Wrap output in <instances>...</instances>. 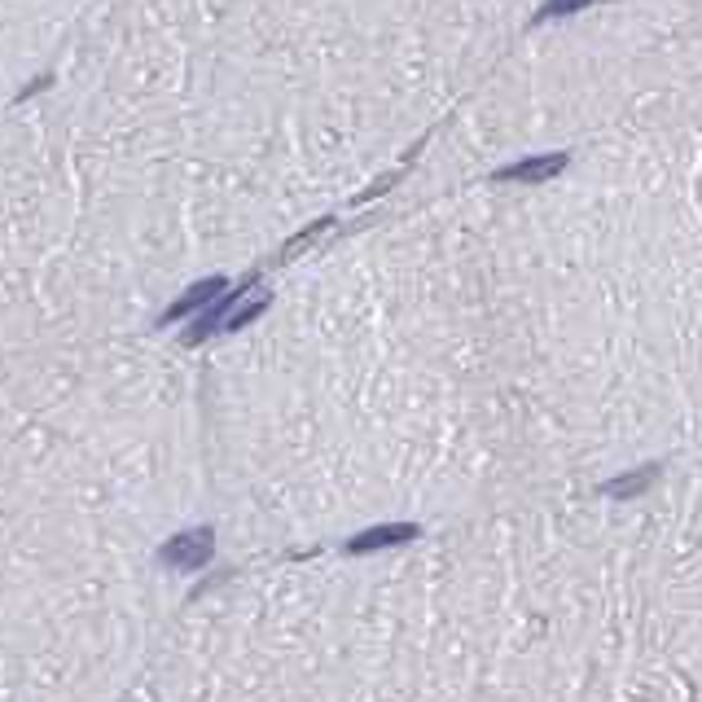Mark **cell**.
I'll return each instance as SVG.
<instances>
[{
	"mask_svg": "<svg viewBox=\"0 0 702 702\" xmlns=\"http://www.w3.org/2000/svg\"><path fill=\"white\" fill-rule=\"evenodd\" d=\"M211 549H215L211 527H193V531H180L176 540L163 544V562L167 566H180V571H193V566H206Z\"/></svg>",
	"mask_w": 702,
	"mask_h": 702,
	"instance_id": "1",
	"label": "cell"
},
{
	"mask_svg": "<svg viewBox=\"0 0 702 702\" xmlns=\"http://www.w3.org/2000/svg\"><path fill=\"white\" fill-rule=\"evenodd\" d=\"M220 294H228V281L224 277H206V281H198V286H189L167 312H163V321H180V316H193L198 308H211Z\"/></svg>",
	"mask_w": 702,
	"mask_h": 702,
	"instance_id": "2",
	"label": "cell"
},
{
	"mask_svg": "<svg viewBox=\"0 0 702 702\" xmlns=\"http://www.w3.org/2000/svg\"><path fill=\"white\" fill-rule=\"evenodd\" d=\"M566 163H571L566 154H540V159H523V163L501 167L497 180H523V185H527V180H549V176H557Z\"/></svg>",
	"mask_w": 702,
	"mask_h": 702,
	"instance_id": "3",
	"label": "cell"
},
{
	"mask_svg": "<svg viewBox=\"0 0 702 702\" xmlns=\"http://www.w3.org/2000/svg\"><path fill=\"white\" fill-rule=\"evenodd\" d=\"M413 536H417V531H413L409 523H400V527H374V531H361L347 549H351V553H374V549H387V544H404V540H413Z\"/></svg>",
	"mask_w": 702,
	"mask_h": 702,
	"instance_id": "4",
	"label": "cell"
},
{
	"mask_svg": "<svg viewBox=\"0 0 702 702\" xmlns=\"http://www.w3.org/2000/svg\"><path fill=\"white\" fill-rule=\"evenodd\" d=\"M228 308H233V299H228V294H220V299H215V303H211V308H206V312H202V316H198V321L189 325V334H185V342H202L206 334H215V329H224V312H228Z\"/></svg>",
	"mask_w": 702,
	"mask_h": 702,
	"instance_id": "5",
	"label": "cell"
},
{
	"mask_svg": "<svg viewBox=\"0 0 702 702\" xmlns=\"http://www.w3.org/2000/svg\"><path fill=\"white\" fill-rule=\"evenodd\" d=\"M589 5H598V0H549V5L536 14V23H553V18H571V14H579V10H589Z\"/></svg>",
	"mask_w": 702,
	"mask_h": 702,
	"instance_id": "6",
	"label": "cell"
},
{
	"mask_svg": "<svg viewBox=\"0 0 702 702\" xmlns=\"http://www.w3.org/2000/svg\"><path fill=\"white\" fill-rule=\"evenodd\" d=\"M650 479H654V465H650V471H632V475H624V479L606 484V492H611V497H632V492H641Z\"/></svg>",
	"mask_w": 702,
	"mask_h": 702,
	"instance_id": "7",
	"label": "cell"
},
{
	"mask_svg": "<svg viewBox=\"0 0 702 702\" xmlns=\"http://www.w3.org/2000/svg\"><path fill=\"white\" fill-rule=\"evenodd\" d=\"M268 308V299L264 294H255V299H247V303H238V312H233V316H224V329H242L247 321H255L260 312Z\"/></svg>",
	"mask_w": 702,
	"mask_h": 702,
	"instance_id": "8",
	"label": "cell"
}]
</instances>
